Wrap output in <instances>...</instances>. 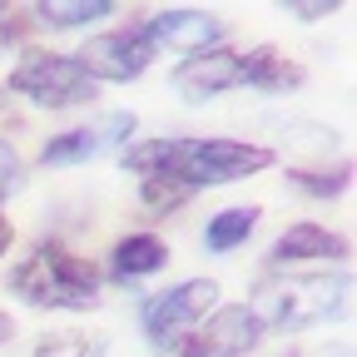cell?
<instances>
[{
	"label": "cell",
	"instance_id": "6da1fadb",
	"mask_svg": "<svg viewBox=\"0 0 357 357\" xmlns=\"http://www.w3.org/2000/svg\"><path fill=\"white\" fill-rule=\"evenodd\" d=\"M119 164L129 174H174L178 184L199 189H218V184H234V178H248L258 169L273 164V149L268 144H238V139H144V144H129L119 154Z\"/></svg>",
	"mask_w": 357,
	"mask_h": 357
},
{
	"label": "cell",
	"instance_id": "7a4b0ae2",
	"mask_svg": "<svg viewBox=\"0 0 357 357\" xmlns=\"http://www.w3.org/2000/svg\"><path fill=\"white\" fill-rule=\"evenodd\" d=\"M352 303V273L347 268H328V273H263L253 283V318L263 328L298 333V328H318L342 318Z\"/></svg>",
	"mask_w": 357,
	"mask_h": 357
},
{
	"label": "cell",
	"instance_id": "3957f363",
	"mask_svg": "<svg viewBox=\"0 0 357 357\" xmlns=\"http://www.w3.org/2000/svg\"><path fill=\"white\" fill-rule=\"evenodd\" d=\"M10 293L25 298L30 307H65V312H84L100 303V268L84 253L65 248V243H35L15 268H10Z\"/></svg>",
	"mask_w": 357,
	"mask_h": 357
},
{
	"label": "cell",
	"instance_id": "277c9868",
	"mask_svg": "<svg viewBox=\"0 0 357 357\" xmlns=\"http://www.w3.org/2000/svg\"><path fill=\"white\" fill-rule=\"evenodd\" d=\"M10 95H20L40 109H75V105H100V84L79 70L75 55L25 50L10 70Z\"/></svg>",
	"mask_w": 357,
	"mask_h": 357
},
{
	"label": "cell",
	"instance_id": "5b68a950",
	"mask_svg": "<svg viewBox=\"0 0 357 357\" xmlns=\"http://www.w3.org/2000/svg\"><path fill=\"white\" fill-rule=\"evenodd\" d=\"M213 303H218V283L213 278H184V283L154 293L144 303V337H149V347L154 352L178 347L213 312Z\"/></svg>",
	"mask_w": 357,
	"mask_h": 357
},
{
	"label": "cell",
	"instance_id": "8992f818",
	"mask_svg": "<svg viewBox=\"0 0 357 357\" xmlns=\"http://www.w3.org/2000/svg\"><path fill=\"white\" fill-rule=\"evenodd\" d=\"M154 55L159 50L144 35V25H119V30H105V35H89L75 60L95 84H129L154 65Z\"/></svg>",
	"mask_w": 357,
	"mask_h": 357
},
{
	"label": "cell",
	"instance_id": "52a82bcc",
	"mask_svg": "<svg viewBox=\"0 0 357 357\" xmlns=\"http://www.w3.org/2000/svg\"><path fill=\"white\" fill-rule=\"evenodd\" d=\"M258 342H263V323L243 303H229V307H213L208 318L178 342V357H248Z\"/></svg>",
	"mask_w": 357,
	"mask_h": 357
},
{
	"label": "cell",
	"instance_id": "ba28073f",
	"mask_svg": "<svg viewBox=\"0 0 357 357\" xmlns=\"http://www.w3.org/2000/svg\"><path fill=\"white\" fill-rule=\"evenodd\" d=\"M129 134H134V114H129V109H109V114L89 119V124H75V129L55 134V139L40 149V164H45V169H70V164H89V159L109 154L114 144H124Z\"/></svg>",
	"mask_w": 357,
	"mask_h": 357
},
{
	"label": "cell",
	"instance_id": "9c48e42d",
	"mask_svg": "<svg viewBox=\"0 0 357 357\" xmlns=\"http://www.w3.org/2000/svg\"><path fill=\"white\" fill-rule=\"evenodd\" d=\"M144 35L154 40V50H178V55H204L223 45V20L208 10H189V6H174V10H154L149 20H139Z\"/></svg>",
	"mask_w": 357,
	"mask_h": 357
},
{
	"label": "cell",
	"instance_id": "30bf717a",
	"mask_svg": "<svg viewBox=\"0 0 357 357\" xmlns=\"http://www.w3.org/2000/svg\"><path fill=\"white\" fill-rule=\"evenodd\" d=\"M238 84H243V55H234L229 45L194 55L189 65H178V75H174V89L189 105H208L213 95H229V89H238Z\"/></svg>",
	"mask_w": 357,
	"mask_h": 357
},
{
	"label": "cell",
	"instance_id": "8fae6325",
	"mask_svg": "<svg viewBox=\"0 0 357 357\" xmlns=\"http://www.w3.org/2000/svg\"><path fill=\"white\" fill-rule=\"evenodd\" d=\"M342 258H347V238L303 218L268 248V273H298L303 263H342Z\"/></svg>",
	"mask_w": 357,
	"mask_h": 357
},
{
	"label": "cell",
	"instance_id": "7c38bea8",
	"mask_svg": "<svg viewBox=\"0 0 357 357\" xmlns=\"http://www.w3.org/2000/svg\"><path fill=\"white\" fill-rule=\"evenodd\" d=\"M164 263H169V243L159 234H129L109 253V273L114 283H139V278H154Z\"/></svg>",
	"mask_w": 357,
	"mask_h": 357
},
{
	"label": "cell",
	"instance_id": "4fadbf2b",
	"mask_svg": "<svg viewBox=\"0 0 357 357\" xmlns=\"http://www.w3.org/2000/svg\"><path fill=\"white\" fill-rule=\"evenodd\" d=\"M243 84L268 89V95H283V89H298L303 84V70L283 50H273V45H258V50L243 55Z\"/></svg>",
	"mask_w": 357,
	"mask_h": 357
},
{
	"label": "cell",
	"instance_id": "5bb4252c",
	"mask_svg": "<svg viewBox=\"0 0 357 357\" xmlns=\"http://www.w3.org/2000/svg\"><path fill=\"white\" fill-rule=\"evenodd\" d=\"M45 30H79V25H100L114 15V0H40L30 10Z\"/></svg>",
	"mask_w": 357,
	"mask_h": 357
},
{
	"label": "cell",
	"instance_id": "9a60e30c",
	"mask_svg": "<svg viewBox=\"0 0 357 357\" xmlns=\"http://www.w3.org/2000/svg\"><path fill=\"white\" fill-rule=\"evenodd\" d=\"M258 229V208H223L208 218V229H204V248L208 253H234L253 238Z\"/></svg>",
	"mask_w": 357,
	"mask_h": 357
},
{
	"label": "cell",
	"instance_id": "2e32d148",
	"mask_svg": "<svg viewBox=\"0 0 357 357\" xmlns=\"http://www.w3.org/2000/svg\"><path fill=\"white\" fill-rule=\"evenodd\" d=\"M288 184L303 189V194H312V199H337V194L352 184V164L342 159L337 169H293Z\"/></svg>",
	"mask_w": 357,
	"mask_h": 357
},
{
	"label": "cell",
	"instance_id": "e0dca14e",
	"mask_svg": "<svg viewBox=\"0 0 357 357\" xmlns=\"http://www.w3.org/2000/svg\"><path fill=\"white\" fill-rule=\"evenodd\" d=\"M139 199L149 213H174V208H184L194 199L189 184H178L174 174H144V184H139Z\"/></svg>",
	"mask_w": 357,
	"mask_h": 357
},
{
	"label": "cell",
	"instance_id": "ac0fdd59",
	"mask_svg": "<svg viewBox=\"0 0 357 357\" xmlns=\"http://www.w3.org/2000/svg\"><path fill=\"white\" fill-rule=\"evenodd\" d=\"M35 357H100V337H84V333H45L35 342Z\"/></svg>",
	"mask_w": 357,
	"mask_h": 357
},
{
	"label": "cell",
	"instance_id": "d6986e66",
	"mask_svg": "<svg viewBox=\"0 0 357 357\" xmlns=\"http://www.w3.org/2000/svg\"><path fill=\"white\" fill-rule=\"evenodd\" d=\"M278 134H288V139H303V149H318V154H333L337 149V134L323 129V124H307V119H273Z\"/></svg>",
	"mask_w": 357,
	"mask_h": 357
},
{
	"label": "cell",
	"instance_id": "ffe728a7",
	"mask_svg": "<svg viewBox=\"0 0 357 357\" xmlns=\"http://www.w3.org/2000/svg\"><path fill=\"white\" fill-rule=\"evenodd\" d=\"M20 189H25V164H20V154L6 139H0V204L15 199Z\"/></svg>",
	"mask_w": 357,
	"mask_h": 357
},
{
	"label": "cell",
	"instance_id": "44dd1931",
	"mask_svg": "<svg viewBox=\"0 0 357 357\" xmlns=\"http://www.w3.org/2000/svg\"><path fill=\"white\" fill-rule=\"evenodd\" d=\"M25 20H20V10H10V6H0V45H10V40H25Z\"/></svg>",
	"mask_w": 357,
	"mask_h": 357
},
{
	"label": "cell",
	"instance_id": "7402d4cb",
	"mask_svg": "<svg viewBox=\"0 0 357 357\" xmlns=\"http://www.w3.org/2000/svg\"><path fill=\"white\" fill-rule=\"evenodd\" d=\"M337 6H328V0H318V6H288V15L293 20H328Z\"/></svg>",
	"mask_w": 357,
	"mask_h": 357
},
{
	"label": "cell",
	"instance_id": "603a6c76",
	"mask_svg": "<svg viewBox=\"0 0 357 357\" xmlns=\"http://www.w3.org/2000/svg\"><path fill=\"white\" fill-rule=\"evenodd\" d=\"M15 124V105H10V95L0 89V129H10Z\"/></svg>",
	"mask_w": 357,
	"mask_h": 357
},
{
	"label": "cell",
	"instance_id": "cb8c5ba5",
	"mask_svg": "<svg viewBox=\"0 0 357 357\" xmlns=\"http://www.w3.org/2000/svg\"><path fill=\"white\" fill-rule=\"evenodd\" d=\"M10 238H15V229H10V223H6V218H0V258H6V248H10Z\"/></svg>",
	"mask_w": 357,
	"mask_h": 357
},
{
	"label": "cell",
	"instance_id": "d4e9b609",
	"mask_svg": "<svg viewBox=\"0 0 357 357\" xmlns=\"http://www.w3.org/2000/svg\"><path fill=\"white\" fill-rule=\"evenodd\" d=\"M15 337V323H10V312H0V342H10Z\"/></svg>",
	"mask_w": 357,
	"mask_h": 357
}]
</instances>
